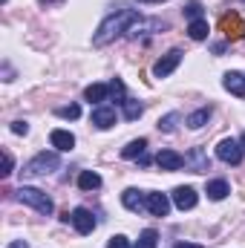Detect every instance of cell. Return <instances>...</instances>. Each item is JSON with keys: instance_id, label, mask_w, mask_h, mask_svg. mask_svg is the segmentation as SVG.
Segmentation results:
<instances>
[{"instance_id": "30", "label": "cell", "mask_w": 245, "mask_h": 248, "mask_svg": "<svg viewBox=\"0 0 245 248\" xmlns=\"http://www.w3.org/2000/svg\"><path fill=\"white\" fill-rule=\"evenodd\" d=\"M12 133H15V136H26V133H29V124L17 119V122H12Z\"/></svg>"}, {"instance_id": "14", "label": "cell", "mask_w": 245, "mask_h": 248, "mask_svg": "<svg viewBox=\"0 0 245 248\" xmlns=\"http://www.w3.org/2000/svg\"><path fill=\"white\" fill-rule=\"evenodd\" d=\"M49 141H52V147H58V150H63V153L75 147V136H72L69 130H52Z\"/></svg>"}, {"instance_id": "29", "label": "cell", "mask_w": 245, "mask_h": 248, "mask_svg": "<svg viewBox=\"0 0 245 248\" xmlns=\"http://www.w3.org/2000/svg\"><path fill=\"white\" fill-rule=\"evenodd\" d=\"M107 248H130V240H127L124 234H116V237H110Z\"/></svg>"}, {"instance_id": "27", "label": "cell", "mask_w": 245, "mask_h": 248, "mask_svg": "<svg viewBox=\"0 0 245 248\" xmlns=\"http://www.w3.org/2000/svg\"><path fill=\"white\" fill-rule=\"evenodd\" d=\"M58 116H61V119H78V116H81V107H78V104H69V107H58Z\"/></svg>"}, {"instance_id": "24", "label": "cell", "mask_w": 245, "mask_h": 248, "mask_svg": "<svg viewBox=\"0 0 245 248\" xmlns=\"http://www.w3.org/2000/svg\"><path fill=\"white\" fill-rule=\"evenodd\" d=\"M184 17L187 20H199L202 17V3L199 0H187L184 3Z\"/></svg>"}, {"instance_id": "6", "label": "cell", "mask_w": 245, "mask_h": 248, "mask_svg": "<svg viewBox=\"0 0 245 248\" xmlns=\"http://www.w3.org/2000/svg\"><path fill=\"white\" fill-rule=\"evenodd\" d=\"M179 63H182V49H170L168 55H162L159 61L153 63V75H156V78H168Z\"/></svg>"}, {"instance_id": "34", "label": "cell", "mask_w": 245, "mask_h": 248, "mask_svg": "<svg viewBox=\"0 0 245 248\" xmlns=\"http://www.w3.org/2000/svg\"><path fill=\"white\" fill-rule=\"evenodd\" d=\"M138 3H162V0H138Z\"/></svg>"}, {"instance_id": "15", "label": "cell", "mask_w": 245, "mask_h": 248, "mask_svg": "<svg viewBox=\"0 0 245 248\" xmlns=\"http://www.w3.org/2000/svg\"><path fill=\"white\" fill-rule=\"evenodd\" d=\"M193 165V173H205L208 168H211V162H208V156L202 153V147H193L190 150V156H184V165Z\"/></svg>"}, {"instance_id": "33", "label": "cell", "mask_w": 245, "mask_h": 248, "mask_svg": "<svg viewBox=\"0 0 245 248\" xmlns=\"http://www.w3.org/2000/svg\"><path fill=\"white\" fill-rule=\"evenodd\" d=\"M41 6H52V3H61V0H38Z\"/></svg>"}, {"instance_id": "19", "label": "cell", "mask_w": 245, "mask_h": 248, "mask_svg": "<svg viewBox=\"0 0 245 248\" xmlns=\"http://www.w3.org/2000/svg\"><path fill=\"white\" fill-rule=\"evenodd\" d=\"M144 147H147V139H136L122 150V156L124 159H138V156H144Z\"/></svg>"}, {"instance_id": "1", "label": "cell", "mask_w": 245, "mask_h": 248, "mask_svg": "<svg viewBox=\"0 0 245 248\" xmlns=\"http://www.w3.org/2000/svg\"><path fill=\"white\" fill-rule=\"evenodd\" d=\"M138 20V12L136 9H122V12H116V15H107L104 20H101V26L95 29V35H92V46H107V44H113L116 38H122L124 32H130V26Z\"/></svg>"}, {"instance_id": "13", "label": "cell", "mask_w": 245, "mask_h": 248, "mask_svg": "<svg viewBox=\"0 0 245 248\" xmlns=\"http://www.w3.org/2000/svg\"><path fill=\"white\" fill-rule=\"evenodd\" d=\"M144 199H147V193H141V190H136V187H127L122 193V205L127 211H141V208H144Z\"/></svg>"}, {"instance_id": "5", "label": "cell", "mask_w": 245, "mask_h": 248, "mask_svg": "<svg viewBox=\"0 0 245 248\" xmlns=\"http://www.w3.org/2000/svg\"><path fill=\"white\" fill-rule=\"evenodd\" d=\"M243 153H245V147L237 139H222L216 144V159H222L225 165H240L243 162Z\"/></svg>"}, {"instance_id": "16", "label": "cell", "mask_w": 245, "mask_h": 248, "mask_svg": "<svg viewBox=\"0 0 245 248\" xmlns=\"http://www.w3.org/2000/svg\"><path fill=\"white\" fill-rule=\"evenodd\" d=\"M205 193H208V199L219 202V199H225V196L231 193V187H228V182H225V179H214V182H208Z\"/></svg>"}, {"instance_id": "10", "label": "cell", "mask_w": 245, "mask_h": 248, "mask_svg": "<svg viewBox=\"0 0 245 248\" xmlns=\"http://www.w3.org/2000/svg\"><path fill=\"white\" fill-rule=\"evenodd\" d=\"M92 124H95L98 130H110V127L116 124V107H110V104L95 107V110H92Z\"/></svg>"}, {"instance_id": "31", "label": "cell", "mask_w": 245, "mask_h": 248, "mask_svg": "<svg viewBox=\"0 0 245 248\" xmlns=\"http://www.w3.org/2000/svg\"><path fill=\"white\" fill-rule=\"evenodd\" d=\"M9 248H29L23 240H15V243H9Z\"/></svg>"}, {"instance_id": "18", "label": "cell", "mask_w": 245, "mask_h": 248, "mask_svg": "<svg viewBox=\"0 0 245 248\" xmlns=\"http://www.w3.org/2000/svg\"><path fill=\"white\" fill-rule=\"evenodd\" d=\"M78 187H81V190H95V187H101V176H98L95 170H84V173L78 176Z\"/></svg>"}, {"instance_id": "11", "label": "cell", "mask_w": 245, "mask_h": 248, "mask_svg": "<svg viewBox=\"0 0 245 248\" xmlns=\"http://www.w3.org/2000/svg\"><path fill=\"white\" fill-rule=\"evenodd\" d=\"M222 87H225L231 95L245 98V75L243 72H225V75H222Z\"/></svg>"}, {"instance_id": "3", "label": "cell", "mask_w": 245, "mask_h": 248, "mask_svg": "<svg viewBox=\"0 0 245 248\" xmlns=\"http://www.w3.org/2000/svg\"><path fill=\"white\" fill-rule=\"evenodd\" d=\"M61 168V159H58V153H38L26 168H23V173L26 176H46V173H52V170H58Z\"/></svg>"}, {"instance_id": "2", "label": "cell", "mask_w": 245, "mask_h": 248, "mask_svg": "<svg viewBox=\"0 0 245 248\" xmlns=\"http://www.w3.org/2000/svg\"><path fill=\"white\" fill-rule=\"evenodd\" d=\"M17 199L23 202V205H32L38 214H44V217H49L52 211H55V205H52V199L44 193V190H38V187H29V185H20L17 190Z\"/></svg>"}, {"instance_id": "26", "label": "cell", "mask_w": 245, "mask_h": 248, "mask_svg": "<svg viewBox=\"0 0 245 248\" xmlns=\"http://www.w3.org/2000/svg\"><path fill=\"white\" fill-rule=\"evenodd\" d=\"M110 95H116V98H119V104L127 101V98H124V81H122V78H113V81H110Z\"/></svg>"}, {"instance_id": "28", "label": "cell", "mask_w": 245, "mask_h": 248, "mask_svg": "<svg viewBox=\"0 0 245 248\" xmlns=\"http://www.w3.org/2000/svg\"><path fill=\"white\" fill-rule=\"evenodd\" d=\"M12 168H15V159H12V153L9 150H3V170H0V176L6 179V176H12Z\"/></svg>"}, {"instance_id": "8", "label": "cell", "mask_w": 245, "mask_h": 248, "mask_svg": "<svg viewBox=\"0 0 245 248\" xmlns=\"http://www.w3.org/2000/svg\"><path fill=\"white\" fill-rule=\"evenodd\" d=\"M196 190L187 185H179L176 190H173V205L179 208V211H190V208H196Z\"/></svg>"}, {"instance_id": "32", "label": "cell", "mask_w": 245, "mask_h": 248, "mask_svg": "<svg viewBox=\"0 0 245 248\" xmlns=\"http://www.w3.org/2000/svg\"><path fill=\"white\" fill-rule=\"evenodd\" d=\"M176 248H202V246H196V243H176Z\"/></svg>"}, {"instance_id": "4", "label": "cell", "mask_w": 245, "mask_h": 248, "mask_svg": "<svg viewBox=\"0 0 245 248\" xmlns=\"http://www.w3.org/2000/svg\"><path fill=\"white\" fill-rule=\"evenodd\" d=\"M219 32H222L228 41H240V38H245L243 17H240L237 12H225V15L219 17Z\"/></svg>"}, {"instance_id": "21", "label": "cell", "mask_w": 245, "mask_h": 248, "mask_svg": "<svg viewBox=\"0 0 245 248\" xmlns=\"http://www.w3.org/2000/svg\"><path fill=\"white\" fill-rule=\"evenodd\" d=\"M211 119V107H202V110H196V113H190L187 116V127H193V130H199V127H205Z\"/></svg>"}, {"instance_id": "25", "label": "cell", "mask_w": 245, "mask_h": 248, "mask_svg": "<svg viewBox=\"0 0 245 248\" xmlns=\"http://www.w3.org/2000/svg\"><path fill=\"white\" fill-rule=\"evenodd\" d=\"M176 122H179V113H168L165 119H159V130L162 133H173L176 130Z\"/></svg>"}, {"instance_id": "7", "label": "cell", "mask_w": 245, "mask_h": 248, "mask_svg": "<svg viewBox=\"0 0 245 248\" xmlns=\"http://www.w3.org/2000/svg\"><path fill=\"white\" fill-rule=\"evenodd\" d=\"M72 225H75L78 234H92V228H95V217H92V211H87V208H75V211H72Z\"/></svg>"}, {"instance_id": "9", "label": "cell", "mask_w": 245, "mask_h": 248, "mask_svg": "<svg viewBox=\"0 0 245 248\" xmlns=\"http://www.w3.org/2000/svg\"><path fill=\"white\" fill-rule=\"evenodd\" d=\"M144 208H147L153 217H168V211H170V199H168L165 193H147Z\"/></svg>"}, {"instance_id": "17", "label": "cell", "mask_w": 245, "mask_h": 248, "mask_svg": "<svg viewBox=\"0 0 245 248\" xmlns=\"http://www.w3.org/2000/svg\"><path fill=\"white\" fill-rule=\"evenodd\" d=\"M107 95H110V84H90V87L84 90V98H87L90 104H92V101L98 104V101H104Z\"/></svg>"}, {"instance_id": "23", "label": "cell", "mask_w": 245, "mask_h": 248, "mask_svg": "<svg viewBox=\"0 0 245 248\" xmlns=\"http://www.w3.org/2000/svg\"><path fill=\"white\" fill-rule=\"evenodd\" d=\"M156 246H159V234H156L153 228L141 231V237H138V243H136V248H156Z\"/></svg>"}, {"instance_id": "12", "label": "cell", "mask_w": 245, "mask_h": 248, "mask_svg": "<svg viewBox=\"0 0 245 248\" xmlns=\"http://www.w3.org/2000/svg\"><path fill=\"white\" fill-rule=\"evenodd\" d=\"M156 165H159L162 170H179V168L184 165V156H179L176 150H159Z\"/></svg>"}, {"instance_id": "20", "label": "cell", "mask_w": 245, "mask_h": 248, "mask_svg": "<svg viewBox=\"0 0 245 248\" xmlns=\"http://www.w3.org/2000/svg\"><path fill=\"white\" fill-rule=\"evenodd\" d=\"M187 35L193 38V41H205L208 38V20H190V26H187Z\"/></svg>"}, {"instance_id": "35", "label": "cell", "mask_w": 245, "mask_h": 248, "mask_svg": "<svg viewBox=\"0 0 245 248\" xmlns=\"http://www.w3.org/2000/svg\"><path fill=\"white\" fill-rule=\"evenodd\" d=\"M240 144H243V147H245V133H243V139H240Z\"/></svg>"}, {"instance_id": "22", "label": "cell", "mask_w": 245, "mask_h": 248, "mask_svg": "<svg viewBox=\"0 0 245 248\" xmlns=\"http://www.w3.org/2000/svg\"><path fill=\"white\" fill-rule=\"evenodd\" d=\"M141 113H144V104H141V101H133V98L124 101V119H127V122H136Z\"/></svg>"}]
</instances>
